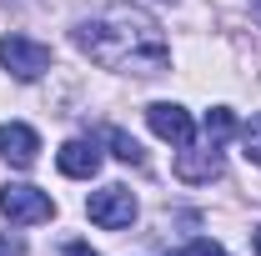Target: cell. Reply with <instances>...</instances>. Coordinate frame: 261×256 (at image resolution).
<instances>
[{"mask_svg": "<svg viewBox=\"0 0 261 256\" xmlns=\"http://www.w3.org/2000/svg\"><path fill=\"white\" fill-rule=\"evenodd\" d=\"M0 211L15 226H40L56 216V201L45 191H35V186H25V181H10V186H0Z\"/></svg>", "mask_w": 261, "mask_h": 256, "instance_id": "obj_2", "label": "cell"}, {"mask_svg": "<svg viewBox=\"0 0 261 256\" xmlns=\"http://www.w3.org/2000/svg\"><path fill=\"white\" fill-rule=\"evenodd\" d=\"M91 221L96 226H106V231H121V226H130L136 221V196L126 191V186H106V191H96L91 196Z\"/></svg>", "mask_w": 261, "mask_h": 256, "instance_id": "obj_4", "label": "cell"}, {"mask_svg": "<svg viewBox=\"0 0 261 256\" xmlns=\"http://www.w3.org/2000/svg\"><path fill=\"white\" fill-rule=\"evenodd\" d=\"M111 146H116V156L126 161V166H146V151H141V146L130 141L126 131H111Z\"/></svg>", "mask_w": 261, "mask_h": 256, "instance_id": "obj_10", "label": "cell"}, {"mask_svg": "<svg viewBox=\"0 0 261 256\" xmlns=\"http://www.w3.org/2000/svg\"><path fill=\"white\" fill-rule=\"evenodd\" d=\"M251 246H256V251H261V226H256V231H251Z\"/></svg>", "mask_w": 261, "mask_h": 256, "instance_id": "obj_15", "label": "cell"}, {"mask_svg": "<svg viewBox=\"0 0 261 256\" xmlns=\"http://www.w3.org/2000/svg\"><path fill=\"white\" fill-rule=\"evenodd\" d=\"M75 45L106 70H126V75H156L171 61L161 25L136 5H106L100 15H91L75 31Z\"/></svg>", "mask_w": 261, "mask_h": 256, "instance_id": "obj_1", "label": "cell"}, {"mask_svg": "<svg viewBox=\"0 0 261 256\" xmlns=\"http://www.w3.org/2000/svg\"><path fill=\"white\" fill-rule=\"evenodd\" d=\"M0 256H25V246H20L15 236H0Z\"/></svg>", "mask_w": 261, "mask_h": 256, "instance_id": "obj_13", "label": "cell"}, {"mask_svg": "<svg viewBox=\"0 0 261 256\" xmlns=\"http://www.w3.org/2000/svg\"><path fill=\"white\" fill-rule=\"evenodd\" d=\"M251 10H256V15H261V0H251Z\"/></svg>", "mask_w": 261, "mask_h": 256, "instance_id": "obj_16", "label": "cell"}, {"mask_svg": "<svg viewBox=\"0 0 261 256\" xmlns=\"http://www.w3.org/2000/svg\"><path fill=\"white\" fill-rule=\"evenodd\" d=\"M181 256H226V251H221L216 241H191V246H186Z\"/></svg>", "mask_w": 261, "mask_h": 256, "instance_id": "obj_12", "label": "cell"}, {"mask_svg": "<svg viewBox=\"0 0 261 256\" xmlns=\"http://www.w3.org/2000/svg\"><path fill=\"white\" fill-rule=\"evenodd\" d=\"M61 256H100V251H91V246H86V241H70V246H65Z\"/></svg>", "mask_w": 261, "mask_h": 256, "instance_id": "obj_14", "label": "cell"}, {"mask_svg": "<svg viewBox=\"0 0 261 256\" xmlns=\"http://www.w3.org/2000/svg\"><path fill=\"white\" fill-rule=\"evenodd\" d=\"M35 151H40V136L20 121H5L0 126V156L10 166H35Z\"/></svg>", "mask_w": 261, "mask_h": 256, "instance_id": "obj_6", "label": "cell"}, {"mask_svg": "<svg viewBox=\"0 0 261 256\" xmlns=\"http://www.w3.org/2000/svg\"><path fill=\"white\" fill-rule=\"evenodd\" d=\"M241 146H246V161L261 166V116H251V121L241 126Z\"/></svg>", "mask_w": 261, "mask_h": 256, "instance_id": "obj_11", "label": "cell"}, {"mask_svg": "<svg viewBox=\"0 0 261 256\" xmlns=\"http://www.w3.org/2000/svg\"><path fill=\"white\" fill-rule=\"evenodd\" d=\"M56 166H61V176L91 181V176L100 171V151H96V141H65L61 156H56Z\"/></svg>", "mask_w": 261, "mask_h": 256, "instance_id": "obj_7", "label": "cell"}, {"mask_svg": "<svg viewBox=\"0 0 261 256\" xmlns=\"http://www.w3.org/2000/svg\"><path fill=\"white\" fill-rule=\"evenodd\" d=\"M146 121H151V131H156L161 141H171V146H191V136H196L191 111H181V106H171V100L151 106V111H146Z\"/></svg>", "mask_w": 261, "mask_h": 256, "instance_id": "obj_5", "label": "cell"}, {"mask_svg": "<svg viewBox=\"0 0 261 256\" xmlns=\"http://www.w3.org/2000/svg\"><path fill=\"white\" fill-rule=\"evenodd\" d=\"M0 65L15 75V81H35L50 70V50L40 40H25V35H5L0 40Z\"/></svg>", "mask_w": 261, "mask_h": 256, "instance_id": "obj_3", "label": "cell"}, {"mask_svg": "<svg viewBox=\"0 0 261 256\" xmlns=\"http://www.w3.org/2000/svg\"><path fill=\"white\" fill-rule=\"evenodd\" d=\"M231 131H236V116H231L226 106H216V111H206V141L211 146H221Z\"/></svg>", "mask_w": 261, "mask_h": 256, "instance_id": "obj_9", "label": "cell"}, {"mask_svg": "<svg viewBox=\"0 0 261 256\" xmlns=\"http://www.w3.org/2000/svg\"><path fill=\"white\" fill-rule=\"evenodd\" d=\"M176 176H181V181H216V176H221V151H216V146H206V151H181V156H176Z\"/></svg>", "mask_w": 261, "mask_h": 256, "instance_id": "obj_8", "label": "cell"}]
</instances>
